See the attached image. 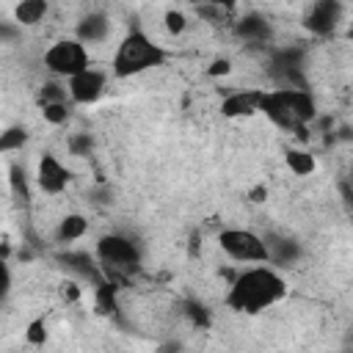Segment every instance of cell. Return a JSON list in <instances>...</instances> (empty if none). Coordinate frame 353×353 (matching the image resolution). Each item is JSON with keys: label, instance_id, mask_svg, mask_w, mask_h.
<instances>
[{"label": "cell", "instance_id": "d6986e66", "mask_svg": "<svg viewBox=\"0 0 353 353\" xmlns=\"http://www.w3.org/2000/svg\"><path fill=\"white\" fill-rule=\"evenodd\" d=\"M66 94H69V88H61L58 83H47V85L41 88V102H44V105L66 102Z\"/></svg>", "mask_w": 353, "mask_h": 353}, {"label": "cell", "instance_id": "ac0fdd59", "mask_svg": "<svg viewBox=\"0 0 353 353\" xmlns=\"http://www.w3.org/2000/svg\"><path fill=\"white\" fill-rule=\"evenodd\" d=\"M63 262H69V270H74V273H80V276H94L91 256H85V254H66Z\"/></svg>", "mask_w": 353, "mask_h": 353}, {"label": "cell", "instance_id": "ffe728a7", "mask_svg": "<svg viewBox=\"0 0 353 353\" xmlns=\"http://www.w3.org/2000/svg\"><path fill=\"white\" fill-rule=\"evenodd\" d=\"M44 119L50 124H63L69 119V110H66V102H52V105H44Z\"/></svg>", "mask_w": 353, "mask_h": 353}, {"label": "cell", "instance_id": "9c48e42d", "mask_svg": "<svg viewBox=\"0 0 353 353\" xmlns=\"http://www.w3.org/2000/svg\"><path fill=\"white\" fill-rule=\"evenodd\" d=\"M69 179H72V171L52 152H44L41 160H39V165H36V182H39V188L44 193H50V196H58V193L66 190Z\"/></svg>", "mask_w": 353, "mask_h": 353}, {"label": "cell", "instance_id": "7c38bea8", "mask_svg": "<svg viewBox=\"0 0 353 353\" xmlns=\"http://www.w3.org/2000/svg\"><path fill=\"white\" fill-rule=\"evenodd\" d=\"M265 245H268V256L270 265H292L301 256V245L290 237H279V234H265Z\"/></svg>", "mask_w": 353, "mask_h": 353}, {"label": "cell", "instance_id": "277c9868", "mask_svg": "<svg viewBox=\"0 0 353 353\" xmlns=\"http://www.w3.org/2000/svg\"><path fill=\"white\" fill-rule=\"evenodd\" d=\"M218 245L221 251L232 259V262H240V265H268L270 256H268V245H265V237L251 232V229H223L218 234Z\"/></svg>", "mask_w": 353, "mask_h": 353}, {"label": "cell", "instance_id": "44dd1931", "mask_svg": "<svg viewBox=\"0 0 353 353\" xmlns=\"http://www.w3.org/2000/svg\"><path fill=\"white\" fill-rule=\"evenodd\" d=\"M165 28H168V33H182V30L188 28V19H185V14L171 8V11L165 14Z\"/></svg>", "mask_w": 353, "mask_h": 353}, {"label": "cell", "instance_id": "e0dca14e", "mask_svg": "<svg viewBox=\"0 0 353 353\" xmlns=\"http://www.w3.org/2000/svg\"><path fill=\"white\" fill-rule=\"evenodd\" d=\"M25 141H28V130L25 127H8L0 135V149L3 152H17V149H22Z\"/></svg>", "mask_w": 353, "mask_h": 353}, {"label": "cell", "instance_id": "8fae6325", "mask_svg": "<svg viewBox=\"0 0 353 353\" xmlns=\"http://www.w3.org/2000/svg\"><path fill=\"white\" fill-rule=\"evenodd\" d=\"M108 33H110V22H108V17L99 14V11L85 14V17L77 22V28H74V39L83 41L85 47H88V44H102V41L108 39Z\"/></svg>", "mask_w": 353, "mask_h": 353}, {"label": "cell", "instance_id": "9a60e30c", "mask_svg": "<svg viewBox=\"0 0 353 353\" xmlns=\"http://www.w3.org/2000/svg\"><path fill=\"white\" fill-rule=\"evenodd\" d=\"M284 160H287V168H290L295 176H309V174L317 168L314 154L306 152V149H287Z\"/></svg>", "mask_w": 353, "mask_h": 353}, {"label": "cell", "instance_id": "d4e9b609", "mask_svg": "<svg viewBox=\"0 0 353 353\" xmlns=\"http://www.w3.org/2000/svg\"><path fill=\"white\" fill-rule=\"evenodd\" d=\"M350 39H353V22H350Z\"/></svg>", "mask_w": 353, "mask_h": 353}, {"label": "cell", "instance_id": "3957f363", "mask_svg": "<svg viewBox=\"0 0 353 353\" xmlns=\"http://www.w3.org/2000/svg\"><path fill=\"white\" fill-rule=\"evenodd\" d=\"M163 61H165L163 47L154 44L146 33L132 30V33H127V36L119 41V47H116V52H113V61H110V69H113L116 77L124 80V77L143 74V72L160 66Z\"/></svg>", "mask_w": 353, "mask_h": 353}, {"label": "cell", "instance_id": "5bb4252c", "mask_svg": "<svg viewBox=\"0 0 353 353\" xmlns=\"http://www.w3.org/2000/svg\"><path fill=\"white\" fill-rule=\"evenodd\" d=\"M47 8L50 6L44 0H22V3L14 6V17H17L19 25H36L47 17Z\"/></svg>", "mask_w": 353, "mask_h": 353}, {"label": "cell", "instance_id": "603a6c76", "mask_svg": "<svg viewBox=\"0 0 353 353\" xmlns=\"http://www.w3.org/2000/svg\"><path fill=\"white\" fill-rule=\"evenodd\" d=\"M188 314L193 317V323L207 325V312H204V306H201V303H190V306H188Z\"/></svg>", "mask_w": 353, "mask_h": 353}, {"label": "cell", "instance_id": "4fadbf2b", "mask_svg": "<svg viewBox=\"0 0 353 353\" xmlns=\"http://www.w3.org/2000/svg\"><path fill=\"white\" fill-rule=\"evenodd\" d=\"M85 232H88V221H85L80 212H69V215H63L61 223H58V240H61V243L80 240Z\"/></svg>", "mask_w": 353, "mask_h": 353}, {"label": "cell", "instance_id": "6da1fadb", "mask_svg": "<svg viewBox=\"0 0 353 353\" xmlns=\"http://www.w3.org/2000/svg\"><path fill=\"white\" fill-rule=\"evenodd\" d=\"M290 287L284 276L268 265L245 268L226 292V306L243 314H259L287 298Z\"/></svg>", "mask_w": 353, "mask_h": 353}, {"label": "cell", "instance_id": "2e32d148", "mask_svg": "<svg viewBox=\"0 0 353 353\" xmlns=\"http://www.w3.org/2000/svg\"><path fill=\"white\" fill-rule=\"evenodd\" d=\"M237 33L248 41H262V39H268L270 30H268V22L262 17H243L237 22Z\"/></svg>", "mask_w": 353, "mask_h": 353}, {"label": "cell", "instance_id": "7402d4cb", "mask_svg": "<svg viewBox=\"0 0 353 353\" xmlns=\"http://www.w3.org/2000/svg\"><path fill=\"white\" fill-rule=\"evenodd\" d=\"M44 336H47L44 320H36V323H30V328H28V339H30L33 345H41V342H44Z\"/></svg>", "mask_w": 353, "mask_h": 353}, {"label": "cell", "instance_id": "5b68a950", "mask_svg": "<svg viewBox=\"0 0 353 353\" xmlns=\"http://www.w3.org/2000/svg\"><path fill=\"white\" fill-rule=\"evenodd\" d=\"M44 66L63 80L77 77L80 72H85L91 66L88 58V47L77 39H58L55 44H50V50L44 52Z\"/></svg>", "mask_w": 353, "mask_h": 353}, {"label": "cell", "instance_id": "7a4b0ae2", "mask_svg": "<svg viewBox=\"0 0 353 353\" xmlns=\"http://www.w3.org/2000/svg\"><path fill=\"white\" fill-rule=\"evenodd\" d=\"M314 99L303 88H273L262 91L259 113H265L276 127L281 130H301L314 119Z\"/></svg>", "mask_w": 353, "mask_h": 353}, {"label": "cell", "instance_id": "52a82bcc", "mask_svg": "<svg viewBox=\"0 0 353 353\" xmlns=\"http://www.w3.org/2000/svg\"><path fill=\"white\" fill-rule=\"evenodd\" d=\"M342 14H345L342 3H336V0H317V3H312L306 8L303 25L314 36H331L336 30V25L342 22Z\"/></svg>", "mask_w": 353, "mask_h": 353}, {"label": "cell", "instance_id": "30bf717a", "mask_svg": "<svg viewBox=\"0 0 353 353\" xmlns=\"http://www.w3.org/2000/svg\"><path fill=\"white\" fill-rule=\"evenodd\" d=\"M262 105V88H245V91H234L221 102V113L226 119H248L254 113H259Z\"/></svg>", "mask_w": 353, "mask_h": 353}, {"label": "cell", "instance_id": "cb8c5ba5", "mask_svg": "<svg viewBox=\"0 0 353 353\" xmlns=\"http://www.w3.org/2000/svg\"><path fill=\"white\" fill-rule=\"evenodd\" d=\"M229 72H232V63H229L226 58L212 61V66H210V74H229Z\"/></svg>", "mask_w": 353, "mask_h": 353}, {"label": "cell", "instance_id": "ba28073f", "mask_svg": "<svg viewBox=\"0 0 353 353\" xmlns=\"http://www.w3.org/2000/svg\"><path fill=\"white\" fill-rule=\"evenodd\" d=\"M105 85H108V74L102 69L88 66L85 72H80L77 77H72L66 88H69V99L74 105H94L105 94Z\"/></svg>", "mask_w": 353, "mask_h": 353}, {"label": "cell", "instance_id": "8992f818", "mask_svg": "<svg viewBox=\"0 0 353 353\" xmlns=\"http://www.w3.org/2000/svg\"><path fill=\"white\" fill-rule=\"evenodd\" d=\"M97 259L110 270H135L141 265V248L124 234H105L97 240Z\"/></svg>", "mask_w": 353, "mask_h": 353}]
</instances>
